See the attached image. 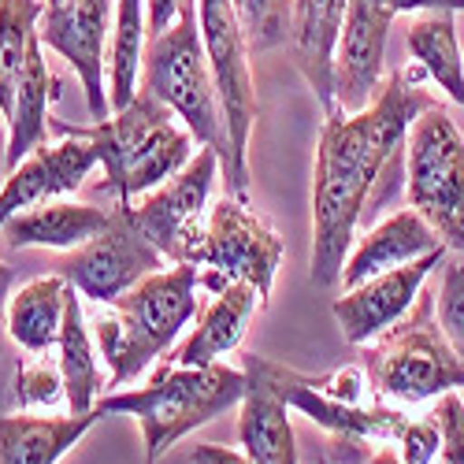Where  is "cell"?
Returning <instances> with one entry per match:
<instances>
[{
	"mask_svg": "<svg viewBox=\"0 0 464 464\" xmlns=\"http://www.w3.org/2000/svg\"><path fill=\"white\" fill-rule=\"evenodd\" d=\"M423 67H394L364 111H327L313 168V283L338 286L368 205L405 186V138L420 111L435 108Z\"/></svg>",
	"mask_w": 464,
	"mask_h": 464,
	"instance_id": "6da1fadb",
	"label": "cell"
},
{
	"mask_svg": "<svg viewBox=\"0 0 464 464\" xmlns=\"http://www.w3.org/2000/svg\"><path fill=\"white\" fill-rule=\"evenodd\" d=\"M198 267L171 264L145 276L123 297H115L104 316H97L93 345L108 361V391L134 382L171 350L182 327L198 316Z\"/></svg>",
	"mask_w": 464,
	"mask_h": 464,
	"instance_id": "7a4b0ae2",
	"label": "cell"
},
{
	"mask_svg": "<svg viewBox=\"0 0 464 464\" xmlns=\"http://www.w3.org/2000/svg\"><path fill=\"white\" fill-rule=\"evenodd\" d=\"M246 386H249L246 368H227L219 361L182 368L164 361L145 386L108 391L93 412L134 416L141 423V439H145V464H157L179 439L205 428V423H212L227 409L242 405Z\"/></svg>",
	"mask_w": 464,
	"mask_h": 464,
	"instance_id": "3957f363",
	"label": "cell"
},
{
	"mask_svg": "<svg viewBox=\"0 0 464 464\" xmlns=\"http://www.w3.org/2000/svg\"><path fill=\"white\" fill-rule=\"evenodd\" d=\"M74 134L93 141L97 164L104 168V189L115 193V201H134L138 193L164 186L189 164L198 145L175 111L149 93H138L127 108Z\"/></svg>",
	"mask_w": 464,
	"mask_h": 464,
	"instance_id": "277c9868",
	"label": "cell"
},
{
	"mask_svg": "<svg viewBox=\"0 0 464 464\" xmlns=\"http://www.w3.org/2000/svg\"><path fill=\"white\" fill-rule=\"evenodd\" d=\"M364 372L375 398L398 405H420L464 386V361L439 327L435 294H420L409 316L364 345Z\"/></svg>",
	"mask_w": 464,
	"mask_h": 464,
	"instance_id": "5b68a950",
	"label": "cell"
},
{
	"mask_svg": "<svg viewBox=\"0 0 464 464\" xmlns=\"http://www.w3.org/2000/svg\"><path fill=\"white\" fill-rule=\"evenodd\" d=\"M141 93L157 97L164 108H171L175 120L193 134V141L216 149L223 168L230 145H227V127H223L212 71H208L205 42H201V26H198V0L182 8L175 26L149 37L145 63H141Z\"/></svg>",
	"mask_w": 464,
	"mask_h": 464,
	"instance_id": "8992f818",
	"label": "cell"
},
{
	"mask_svg": "<svg viewBox=\"0 0 464 464\" xmlns=\"http://www.w3.org/2000/svg\"><path fill=\"white\" fill-rule=\"evenodd\" d=\"M198 26L208 56V71L216 82L223 127H227V160L219 168L227 193L246 201L249 198V138L256 123V86L249 67V42L238 19L235 0H198Z\"/></svg>",
	"mask_w": 464,
	"mask_h": 464,
	"instance_id": "52a82bcc",
	"label": "cell"
},
{
	"mask_svg": "<svg viewBox=\"0 0 464 464\" xmlns=\"http://www.w3.org/2000/svg\"><path fill=\"white\" fill-rule=\"evenodd\" d=\"M405 201L446 249L464 253V138L446 108L416 115L405 138Z\"/></svg>",
	"mask_w": 464,
	"mask_h": 464,
	"instance_id": "ba28073f",
	"label": "cell"
},
{
	"mask_svg": "<svg viewBox=\"0 0 464 464\" xmlns=\"http://www.w3.org/2000/svg\"><path fill=\"white\" fill-rule=\"evenodd\" d=\"M283 238L279 230L267 223L260 212H253L246 201L227 198L208 208L205 219V238L193 253V267L201 276V286L208 294L227 290L230 283H249L256 286L260 301H272V286L283 264Z\"/></svg>",
	"mask_w": 464,
	"mask_h": 464,
	"instance_id": "9c48e42d",
	"label": "cell"
},
{
	"mask_svg": "<svg viewBox=\"0 0 464 464\" xmlns=\"http://www.w3.org/2000/svg\"><path fill=\"white\" fill-rule=\"evenodd\" d=\"M219 179V157L216 149L198 145L189 164L171 175L164 186L149 189L145 201H130V219L141 235L160 249L168 264H189L205 238L208 219V198Z\"/></svg>",
	"mask_w": 464,
	"mask_h": 464,
	"instance_id": "30bf717a",
	"label": "cell"
},
{
	"mask_svg": "<svg viewBox=\"0 0 464 464\" xmlns=\"http://www.w3.org/2000/svg\"><path fill=\"white\" fill-rule=\"evenodd\" d=\"M56 267L86 301L111 304L115 297H123L130 286H138L145 276L164 272L168 260L134 227L130 201H115V208H111L101 235L90 238L79 249H71Z\"/></svg>",
	"mask_w": 464,
	"mask_h": 464,
	"instance_id": "8fae6325",
	"label": "cell"
},
{
	"mask_svg": "<svg viewBox=\"0 0 464 464\" xmlns=\"http://www.w3.org/2000/svg\"><path fill=\"white\" fill-rule=\"evenodd\" d=\"M115 23V0H56L37 19L42 45L60 53L79 74L93 120H108V42Z\"/></svg>",
	"mask_w": 464,
	"mask_h": 464,
	"instance_id": "7c38bea8",
	"label": "cell"
},
{
	"mask_svg": "<svg viewBox=\"0 0 464 464\" xmlns=\"http://www.w3.org/2000/svg\"><path fill=\"white\" fill-rule=\"evenodd\" d=\"M242 361H249L267 382H272V391L290 409H297L301 416H308L313 423H320L324 431H331V435H338L345 442H398L405 435L409 416L398 412V409L334 401V398L313 391V386L304 382V375L286 368V364H276V361L256 357V353H242Z\"/></svg>",
	"mask_w": 464,
	"mask_h": 464,
	"instance_id": "4fadbf2b",
	"label": "cell"
},
{
	"mask_svg": "<svg viewBox=\"0 0 464 464\" xmlns=\"http://www.w3.org/2000/svg\"><path fill=\"white\" fill-rule=\"evenodd\" d=\"M442 260H446V249L428 253L405 267H394V272H382L375 279H364L353 290H342V297H334L331 304L342 338L350 345H368L386 327H394L401 316H409V308L423 294V283H428V276Z\"/></svg>",
	"mask_w": 464,
	"mask_h": 464,
	"instance_id": "5bb4252c",
	"label": "cell"
},
{
	"mask_svg": "<svg viewBox=\"0 0 464 464\" xmlns=\"http://www.w3.org/2000/svg\"><path fill=\"white\" fill-rule=\"evenodd\" d=\"M63 134H67L63 141L37 145L15 171H8L5 186H0V227L26 208L60 201L63 193H74L93 175L97 168L93 141L74 134L71 127H63Z\"/></svg>",
	"mask_w": 464,
	"mask_h": 464,
	"instance_id": "9a60e30c",
	"label": "cell"
},
{
	"mask_svg": "<svg viewBox=\"0 0 464 464\" xmlns=\"http://www.w3.org/2000/svg\"><path fill=\"white\" fill-rule=\"evenodd\" d=\"M391 23L394 15L375 8L372 0H350V15H345L334 45V108L353 115L375 101L382 86Z\"/></svg>",
	"mask_w": 464,
	"mask_h": 464,
	"instance_id": "2e32d148",
	"label": "cell"
},
{
	"mask_svg": "<svg viewBox=\"0 0 464 464\" xmlns=\"http://www.w3.org/2000/svg\"><path fill=\"white\" fill-rule=\"evenodd\" d=\"M439 249H446V246L428 227V219L412 208H398L394 216H386L382 223H375L368 230V235H361L353 242L338 283H342V290H353L364 279L394 272V267H405V264L428 256V253H439Z\"/></svg>",
	"mask_w": 464,
	"mask_h": 464,
	"instance_id": "e0dca14e",
	"label": "cell"
},
{
	"mask_svg": "<svg viewBox=\"0 0 464 464\" xmlns=\"http://www.w3.org/2000/svg\"><path fill=\"white\" fill-rule=\"evenodd\" d=\"M345 15L350 0H294L290 12V53L324 115L334 111V45Z\"/></svg>",
	"mask_w": 464,
	"mask_h": 464,
	"instance_id": "ac0fdd59",
	"label": "cell"
},
{
	"mask_svg": "<svg viewBox=\"0 0 464 464\" xmlns=\"http://www.w3.org/2000/svg\"><path fill=\"white\" fill-rule=\"evenodd\" d=\"M256 308H264L256 286L249 283H230L227 290L212 294V304L205 308V313L198 316V327H193V334L179 345V350L168 357L171 364H182V368H198V364H216L219 357L235 353Z\"/></svg>",
	"mask_w": 464,
	"mask_h": 464,
	"instance_id": "d6986e66",
	"label": "cell"
},
{
	"mask_svg": "<svg viewBox=\"0 0 464 464\" xmlns=\"http://www.w3.org/2000/svg\"><path fill=\"white\" fill-rule=\"evenodd\" d=\"M249 386L238 412V439L253 464H297V439L290 423V405L272 391L249 361H242Z\"/></svg>",
	"mask_w": 464,
	"mask_h": 464,
	"instance_id": "ffe728a7",
	"label": "cell"
},
{
	"mask_svg": "<svg viewBox=\"0 0 464 464\" xmlns=\"http://www.w3.org/2000/svg\"><path fill=\"white\" fill-rule=\"evenodd\" d=\"M56 74L45 63V45L42 37L30 42L26 63L15 79V97H12V111H8V149H5V164L8 171H15L37 145H45L49 134V101H56Z\"/></svg>",
	"mask_w": 464,
	"mask_h": 464,
	"instance_id": "44dd1931",
	"label": "cell"
},
{
	"mask_svg": "<svg viewBox=\"0 0 464 464\" xmlns=\"http://www.w3.org/2000/svg\"><path fill=\"white\" fill-rule=\"evenodd\" d=\"M111 208L82 205V201H45L12 216L5 227V238L12 249H79L97 238Z\"/></svg>",
	"mask_w": 464,
	"mask_h": 464,
	"instance_id": "7402d4cb",
	"label": "cell"
},
{
	"mask_svg": "<svg viewBox=\"0 0 464 464\" xmlns=\"http://www.w3.org/2000/svg\"><path fill=\"white\" fill-rule=\"evenodd\" d=\"M97 420V412L0 416V464H56L71 446H79V439Z\"/></svg>",
	"mask_w": 464,
	"mask_h": 464,
	"instance_id": "603a6c76",
	"label": "cell"
},
{
	"mask_svg": "<svg viewBox=\"0 0 464 464\" xmlns=\"http://www.w3.org/2000/svg\"><path fill=\"white\" fill-rule=\"evenodd\" d=\"M67 294H71V283L56 272V276H37V279L23 283L8 297L5 320H8V334L19 350L42 357L53 345H60Z\"/></svg>",
	"mask_w": 464,
	"mask_h": 464,
	"instance_id": "cb8c5ba5",
	"label": "cell"
},
{
	"mask_svg": "<svg viewBox=\"0 0 464 464\" xmlns=\"http://www.w3.org/2000/svg\"><path fill=\"white\" fill-rule=\"evenodd\" d=\"M405 49L423 74L464 108V53L457 34V12H420L405 30Z\"/></svg>",
	"mask_w": 464,
	"mask_h": 464,
	"instance_id": "d4e9b609",
	"label": "cell"
},
{
	"mask_svg": "<svg viewBox=\"0 0 464 464\" xmlns=\"http://www.w3.org/2000/svg\"><path fill=\"white\" fill-rule=\"evenodd\" d=\"M60 375H63V391H67V412H93L97 394L104 391V379L97 368V350H93V334L82 316V301L79 290L71 286L67 294V313H63V331H60Z\"/></svg>",
	"mask_w": 464,
	"mask_h": 464,
	"instance_id": "484cf974",
	"label": "cell"
},
{
	"mask_svg": "<svg viewBox=\"0 0 464 464\" xmlns=\"http://www.w3.org/2000/svg\"><path fill=\"white\" fill-rule=\"evenodd\" d=\"M149 45L145 0H115V23L108 42V104L111 111L127 108L141 90V63Z\"/></svg>",
	"mask_w": 464,
	"mask_h": 464,
	"instance_id": "4316f807",
	"label": "cell"
},
{
	"mask_svg": "<svg viewBox=\"0 0 464 464\" xmlns=\"http://www.w3.org/2000/svg\"><path fill=\"white\" fill-rule=\"evenodd\" d=\"M45 12V0H0V108L12 111L15 79L26 63L30 42L37 37V19Z\"/></svg>",
	"mask_w": 464,
	"mask_h": 464,
	"instance_id": "83f0119b",
	"label": "cell"
},
{
	"mask_svg": "<svg viewBox=\"0 0 464 464\" xmlns=\"http://www.w3.org/2000/svg\"><path fill=\"white\" fill-rule=\"evenodd\" d=\"M249 53H272L290 42L294 0H235Z\"/></svg>",
	"mask_w": 464,
	"mask_h": 464,
	"instance_id": "f1b7e54d",
	"label": "cell"
},
{
	"mask_svg": "<svg viewBox=\"0 0 464 464\" xmlns=\"http://www.w3.org/2000/svg\"><path fill=\"white\" fill-rule=\"evenodd\" d=\"M12 398L19 409H56L60 401L67 405L60 364H49V361L23 364L12 379Z\"/></svg>",
	"mask_w": 464,
	"mask_h": 464,
	"instance_id": "f546056e",
	"label": "cell"
},
{
	"mask_svg": "<svg viewBox=\"0 0 464 464\" xmlns=\"http://www.w3.org/2000/svg\"><path fill=\"white\" fill-rule=\"evenodd\" d=\"M435 316L446 342L453 345V353L464 361V253H457V260L446 264L442 286L435 297Z\"/></svg>",
	"mask_w": 464,
	"mask_h": 464,
	"instance_id": "4dcf8cb0",
	"label": "cell"
},
{
	"mask_svg": "<svg viewBox=\"0 0 464 464\" xmlns=\"http://www.w3.org/2000/svg\"><path fill=\"white\" fill-rule=\"evenodd\" d=\"M398 446H401V460L405 464H435L439 453H442V423H439V416L409 420Z\"/></svg>",
	"mask_w": 464,
	"mask_h": 464,
	"instance_id": "1f68e13d",
	"label": "cell"
},
{
	"mask_svg": "<svg viewBox=\"0 0 464 464\" xmlns=\"http://www.w3.org/2000/svg\"><path fill=\"white\" fill-rule=\"evenodd\" d=\"M304 382L313 386V391L334 398V401H350V405H364V391H368V372L350 364V368H334L327 375H304Z\"/></svg>",
	"mask_w": 464,
	"mask_h": 464,
	"instance_id": "d6a6232c",
	"label": "cell"
},
{
	"mask_svg": "<svg viewBox=\"0 0 464 464\" xmlns=\"http://www.w3.org/2000/svg\"><path fill=\"white\" fill-rule=\"evenodd\" d=\"M435 416L442 423V453H439V464H464V401L450 391V394H442Z\"/></svg>",
	"mask_w": 464,
	"mask_h": 464,
	"instance_id": "836d02e7",
	"label": "cell"
},
{
	"mask_svg": "<svg viewBox=\"0 0 464 464\" xmlns=\"http://www.w3.org/2000/svg\"><path fill=\"white\" fill-rule=\"evenodd\" d=\"M375 8H382L386 15H420V12H464V0H372Z\"/></svg>",
	"mask_w": 464,
	"mask_h": 464,
	"instance_id": "e575fe53",
	"label": "cell"
},
{
	"mask_svg": "<svg viewBox=\"0 0 464 464\" xmlns=\"http://www.w3.org/2000/svg\"><path fill=\"white\" fill-rule=\"evenodd\" d=\"M186 5H193V0H145V15H149V37H152V34H164L168 26H175Z\"/></svg>",
	"mask_w": 464,
	"mask_h": 464,
	"instance_id": "d590c367",
	"label": "cell"
},
{
	"mask_svg": "<svg viewBox=\"0 0 464 464\" xmlns=\"http://www.w3.org/2000/svg\"><path fill=\"white\" fill-rule=\"evenodd\" d=\"M189 464H253L246 457V450H230V446H216V442H201L189 453Z\"/></svg>",
	"mask_w": 464,
	"mask_h": 464,
	"instance_id": "8d00e7d4",
	"label": "cell"
},
{
	"mask_svg": "<svg viewBox=\"0 0 464 464\" xmlns=\"http://www.w3.org/2000/svg\"><path fill=\"white\" fill-rule=\"evenodd\" d=\"M12 286H15V267H8L5 260H0V304H8Z\"/></svg>",
	"mask_w": 464,
	"mask_h": 464,
	"instance_id": "74e56055",
	"label": "cell"
},
{
	"mask_svg": "<svg viewBox=\"0 0 464 464\" xmlns=\"http://www.w3.org/2000/svg\"><path fill=\"white\" fill-rule=\"evenodd\" d=\"M364 464H405V460H401V457H398V453H394L391 446H382V450H379L375 457H368Z\"/></svg>",
	"mask_w": 464,
	"mask_h": 464,
	"instance_id": "f35d334b",
	"label": "cell"
},
{
	"mask_svg": "<svg viewBox=\"0 0 464 464\" xmlns=\"http://www.w3.org/2000/svg\"><path fill=\"white\" fill-rule=\"evenodd\" d=\"M5 334H8V320H5V304H0V364H5Z\"/></svg>",
	"mask_w": 464,
	"mask_h": 464,
	"instance_id": "ab89813d",
	"label": "cell"
},
{
	"mask_svg": "<svg viewBox=\"0 0 464 464\" xmlns=\"http://www.w3.org/2000/svg\"><path fill=\"white\" fill-rule=\"evenodd\" d=\"M8 123V115H5V108H0V127H5Z\"/></svg>",
	"mask_w": 464,
	"mask_h": 464,
	"instance_id": "60d3db41",
	"label": "cell"
},
{
	"mask_svg": "<svg viewBox=\"0 0 464 464\" xmlns=\"http://www.w3.org/2000/svg\"><path fill=\"white\" fill-rule=\"evenodd\" d=\"M320 464H331V460H327V457H320Z\"/></svg>",
	"mask_w": 464,
	"mask_h": 464,
	"instance_id": "b9f144b4",
	"label": "cell"
},
{
	"mask_svg": "<svg viewBox=\"0 0 464 464\" xmlns=\"http://www.w3.org/2000/svg\"><path fill=\"white\" fill-rule=\"evenodd\" d=\"M45 5H56V0H45Z\"/></svg>",
	"mask_w": 464,
	"mask_h": 464,
	"instance_id": "7bdbcfd3",
	"label": "cell"
}]
</instances>
